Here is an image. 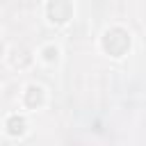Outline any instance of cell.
Instances as JSON below:
<instances>
[{
	"label": "cell",
	"instance_id": "cell-4",
	"mask_svg": "<svg viewBox=\"0 0 146 146\" xmlns=\"http://www.w3.org/2000/svg\"><path fill=\"white\" fill-rule=\"evenodd\" d=\"M7 132L9 135H23L25 132V119L23 116H9L7 119Z\"/></svg>",
	"mask_w": 146,
	"mask_h": 146
},
{
	"label": "cell",
	"instance_id": "cell-1",
	"mask_svg": "<svg viewBox=\"0 0 146 146\" xmlns=\"http://www.w3.org/2000/svg\"><path fill=\"white\" fill-rule=\"evenodd\" d=\"M103 48H105L110 55H114V57L125 55V50L130 48V36H128V32L121 30V27L107 30L105 36H103Z\"/></svg>",
	"mask_w": 146,
	"mask_h": 146
},
{
	"label": "cell",
	"instance_id": "cell-3",
	"mask_svg": "<svg viewBox=\"0 0 146 146\" xmlns=\"http://www.w3.org/2000/svg\"><path fill=\"white\" fill-rule=\"evenodd\" d=\"M41 103H43V89L36 87V84L27 87V91H25V105L34 110V107H39Z\"/></svg>",
	"mask_w": 146,
	"mask_h": 146
},
{
	"label": "cell",
	"instance_id": "cell-2",
	"mask_svg": "<svg viewBox=\"0 0 146 146\" xmlns=\"http://www.w3.org/2000/svg\"><path fill=\"white\" fill-rule=\"evenodd\" d=\"M73 14V7L68 0H50L48 2V18L52 23H66Z\"/></svg>",
	"mask_w": 146,
	"mask_h": 146
},
{
	"label": "cell",
	"instance_id": "cell-5",
	"mask_svg": "<svg viewBox=\"0 0 146 146\" xmlns=\"http://www.w3.org/2000/svg\"><path fill=\"white\" fill-rule=\"evenodd\" d=\"M57 55H59V52H57V48H52V46H48V48L43 50V57H46L48 62H55V59H57Z\"/></svg>",
	"mask_w": 146,
	"mask_h": 146
}]
</instances>
